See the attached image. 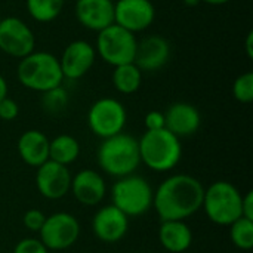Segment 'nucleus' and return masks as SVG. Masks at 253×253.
Here are the masks:
<instances>
[{
	"label": "nucleus",
	"instance_id": "obj_1",
	"mask_svg": "<svg viewBox=\"0 0 253 253\" xmlns=\"http://www.w3.org/2000/svg\"><path fill=\"white\" fill-rule=\"evenodd\" d=\"M203 184L187 173L166 178L154 191L153 208L162 221H185L202 209Z\"/></svg>",
	"mask_w": 253,
	"mask_h": 253
},
{
	"label": "nucleus",
	"instance_id": "obj_2",
	"mask_svg": "<svg viewBox=\"0 0 253 253\" xmlns=\"http://www.w3.org/2000/svg\"><path fill=\"white\" fill-rule=\"evenodd\" d=\"M139 159L153 172H169L175 169L182 159V144L168 129L145 130L138 139Z\"/></svg>",
	"mask_w": 253,
	"mask_h": 253
},
{
	"label": "nucleus",
	"instance_id": "obj_3",
	"mask_svg": "<svg viewBox=\"0 0 253 253\" xmlns=\"http://www.w3.org/2000/svg\"><path fill=\"white\" fill-rule=\"evenodd\" d=\"M96 160L101 170L110 176L123 178L132 175L141 165L138 139L125 132L105 138L98 147Z\"/></svg>",
	"mask_w": 253,
	"mask_h": 253
},
{
	"label": "nucleus",
	"instance_id": "obj_4",
	"mask_svg": "<svg viewBox=\"0 0 253 253\" xmlns=\"http://www.w3.org/2000/svg\"><path fill=\"white\" fill-rule=\"evenodd\" d=\"M16 77L24 87L39 93L62 86L64 82L58 56L46 50H34L19 59Z\"/></svg>",
	"mask_w": 253,
	"mask_h": 253
},
{
	"label": "nucleus",
	"instance_id": "obj_5",
	"mask_svg": "<svg viewBox=\"0 0 253 253\" xmlns=\"http://www.w3.org/2000/svg\"><path fill=\"white\" fill-rule=\"evenodd\" d=\"M242 197L243 194L234 184L228 181H215L205 188L202 209L211 222L228 227L242 218Z\"/></svg>",
	"mask_w": 253,
	"mask_h": 253
},
{
	"label": "nucleus",
	"instance_id": "obj_6",
	"mask_svg": "<svg viewBox=\"0 0 253 253\" xmlns=\"http://www.w3.org/2000/svg\"><path fill=\"white\" fill-rule=\"evenodd\" d=\"M153 197L154 190L150 182L135 173L117 178L111 187V205L127 218L145 215L153 208Z\"/></svg>",
	"mask_w": 253,
	"mask_h": 253
},
{
	"label": "nucleus",
	"instance_id": "obj_7",
	"mask_svg": "<svg viewBox=\"0 0 253 253\" xmlns=\"http://www.w3.org/2000/svg\"><path fill=\"white\" fill-rule=\"evenodd\" d=\"M136 46L138 40L133 33L122 28L117 24H111L98 33L95 50L104 62L114 68L133 62Z\"/></svg>",
	"mask_w": 253,
	"mask_h": 253
},
{
	"label": "nucleus",
	"instance_id": "obj_8",
	"mask_svg": "<svg viewBox=\"0 0 253 253\" xmlns=\"http://www.w3.org/2000/svg\"><path fill=\"white\" fill-rule=\"evenodd\" d=\"M126 122L127 111L116 98H99L87 111V126L90 132L101 139L122 133Z\"/></svg>",
	"mask_w": 253,
	"mask_h": 253
},
{
	"label": "nucleus",
	"instance_id": "obj_9",
	"mask_svg": "<svg viewBox=\"0 0 253 253\" xmlns=\"http://www.w3.org/2000/svg\"><path fill=\"white\" fill-rule=\"evenodd\" d=\"M82 227L77 218L68 212H55L46 216V221L39 231L40 242L49 251H65L74 246L80 237Z\"/></svg>",
	"mask_w": 253,
	"mask_h": 253
},
{
	"label": "nucleus",
	"instance_id": "obj_10",
	"mask_svg": "<svg viewBox=\"0 0 253 253\" xmlns=\"http://www.w3.org/2000/svg\"><path fill=\"white\" fill-rule=\"evenodd\" d=\"M36 47V36L31 27L16 16H6L0 21V50L7 56L22 59Z\"/></svg>",
	"mask_w": 253,
	"mask_h": 253
},
{
	"label": "nucleus",
	"instance_id": "obj_11",
	"mask_svg": "<svg viewBox=\"0 0 253 253\" xmlns=\"http://www.w3.org/2000/svg\"><path fill=\"white\" fill-rule=\"evenodd\" d=\"M156 19V7L151 0L114 1V24L136 34L145 31Z\"/></svg>",
	"mask_w": 253,
	"mask_h": 253
},
{
	"label": "nucleus",
	"instance_id": "obj_12",
	"mask_svg": "<svg viewBox=\"0 0 253 253\" xmlns=\"http://www.w3.org/2000/svg\"><path fill=\"white\" fill-rule=\"evenodd\" d=\"M58 59L64 79L79 80L92 70L96 61V50L92 43L79 39L70 42Z\"/></svg>",
	"mask_w": 253,
	"mask_h": 253
},
{
	"label": "nucleus",
	"instance_id": "obj_13",
	"mask_svg": "<svg viewBox=\"0 0 253 253\" xmlns=\"http://www.w3.org/2000/svg\"><path fill=\"white\" fill-rule=\"evenodd\" d=\"M34 181L42 197L47 200H61L70 193L71 173L67 166L47 160L37 168Z\"/></svg>",
	"mask_w": 253,
	"mask_h": 253
},
{
	"label": "nucleus",
	"instance_id": "obj_14",
	"mask_svg": "<svg viewBox=\"0 0 253 253\" xmlns=\"http://www.w3.org/2000/svg\"><path fill=\"white\" fill-rule=\"evenodd\" d=\"M129 230V218L113 205L99 208L92 218L93 236L107 245L119 243Z\"/></svg>",
	"mask_w": 253,
	"mask_h": 253
},
{
	"label": "nucleus",
	"instance_id": "obj_15",
	"mask_svg": "<svg viewBox=\"0 0 253 253\" xmlns=\"http://www.w3.org/2000/svg\"><path fill=\"white\" fill-rule=\"evenodd\" d=\"M170 59V44L159 34L147 36L138 42L133 64L144 73L162 70Z\"/></svg>",
	"mask_w": 253,
	"mask_h": 253
},
{
	"label": "nucleus",
	"instance_id": "obj_16",
	"mask_svg": "<svg viewBox=\"0 0 253 253\" xmlns=\"http://www.w3.org/2000/svg\"><path fill=\"white\" fill-rule=\"evenodd\" d=\"M70 193L83 206L99 205L107 194L104 176L93 169H82L71 176Z\"/></svg>",
	"mask_w": 253,
	"mask_h": 253
},
{
	"label": "nucleus",
	"instance_id": "obj_17",
	"mask_svg": "<svg viewBox=\"0 0 253 253\" xmlns=\"http://www.w3.org/2000/svg\"><path fill=\"white\" fill-rule=\"evenodd\" d=\"M74 13L80 25L99 33L114 24L113 0H76Z\"/></svg>",
	"mask_w": 253,
	"mask_h": 253
},
{
	"label": "nucleus",
	"instance_id": "obj_18",
	"mask_svg": "<svg viewBox=\"0 0 253 253\" xmlns=\"http://www.w3.org/2000/svg\"><path fill=\"white\" fill-rule=\"evenodd\" d=\"M165 120H166L165 129L172 132L179 139L193 136L200 129L202 125L200 111L193 104L188 102L172 104L165 113Z\"/></svg>",
	"mask_w": 253,
	"mask_h": 253
},
{
	"label": "nucleus",
	"instance_id": "obj_19",
	"mask_svg": "<svg viewBox=\"0 0 253 253\" xmlns=\"http://www.w3.org/2000/svg\"><path fill=\"white\" fill-rule=\"evenodd\" d=\"M49 141L50 139L37 129H30L21 133L16 142V150L21 160L36 169L42 166L49 160Z\"/></svg>",
	"mask_w": 253,
	"mask_h": 253
},
{
	"label": "nucleus",
	"instance_id": "obj_20",
	"mask_svg": "<svg viewBox=\"0 0 253 253\" xmlns=\"http://www.w3.org/2000/svg\"><path fill=\"white\" fill-rule=\"evenodd\" d=\"M193 231L185 221H162L159 228V242L170 253L187 252L193 245Z\"/></svg>",
	"mask_w": 253,
	"mask_h": 253
},
{
	"label": "nucleus",
	"instance_id": "obj_21",
	"mask_svg": "<svg viewBox=\"0 0 253 253\" xmlns=\"http://www.w3.org/2000/svg\"><path fill=\"white\" fill-rule=\"evenodd\" d=\"M80 156L79 141L68 133H61L49 141V160L68 166Z\"/></svg>",
	"mask_w": 253,
	"mask_h": 253
},
{
	"label": "nucleus",
	"instance_id": "obj_22",
	"mask_svg": "<svg viewBox=\"0 0 253 253\" xmlns=\"http://www.w3.org/2000/svg\"><path fill=\"white\" fill-rule=\"evenodd\" d=\"M113 86L123 95H132L139 90L142 84V71L133 64H123L113 70Z\"/></svg>",
	"mask_w": 253,
	"mask_h": 253
},
{
	"label": "nucleus",
	"instance_id": "obj_23",
	"mask_svg": "<svg viewBox=\"0 0 253 253\" xmlns=\"http://www.w3.org/2000/svg\"><path fill=\"white\" fill-rule=\"evenodd\" d=\"M25 6L34 21L47 24L61 15L65 0H25Z\"/></svg>",
	"mask_w": 253,
	"mask_h": 253
},
{
	"label": "nucleus",
	"instance_id": "obj_24",
	"mask_svg": "<svg viewBox=\"0 0 253 253\" xmlns=\"http://www.w3.org/2000/svg\"><path fill=\"white\" fill-rule=\"evenodd\" d=\"M230 227V239L240 251H251L253 248V221L239 218Z\"/></svg>",
	"mask_w": 253,
	"mask_h": 253
},
{
	"label": "nucleus",
	"instance_id": "obj_25",
	"mask_svg": "<svg viewBox=\"0 0 253 253\" xmlns=\"http://www.w3.org/2000/svg\"><path fill=\"white\" fill-rule=\"evenodd\" d=\"M68 105V92L58 86L55 89H50L47 92L42 93V107L49 114H59L62 113Z\"/></svg>",
	"mask_w": 253,
	"mask_h": 253
},
{
	"label": "nucleus",
	"instance_id": "obj_26",
	"mask_svg": "<svg viewBox=\"0 0 253 253\" xmlns=\"http://www.w3.org/2000/svg\"><path fill=\"white\" fill-rule=\"evenodd\" d=\"M233 95L236 101L242 104H251L253 101V73L248 71L240 74L233 84Z\"/></svg>",
	"mask_w": 253,
	"mask_h": 253
},
{
	"label": "nucleus",
	"instance_id": "obj_27",
	"mask_svg": "<svg viewBox=\"0 0 253 253\" xmlns=\"http://www.w3.org/2000/svg\"><path fill=\"white\" fill-rule=\"evenodd\" d=\"M44 221H46V215L39 209H28L22 215V225L31 233H39Z\"/></svg>",
	"mask_w": 253,
	"mask_h": 253
},
{
	"label": "nucleus",
	"instance_id": "obj_28",
	"mask_svg": "<svg viewBox=\"0 0 253 253\" xmlns=\"http://www.w3.org/2000/svg\"><path fill=\"white\" fill-rule=\"evenodd\" d=\"M12 253H49V249L39 239L25 237L15 245Z\"/></svg>",
	"mask_w": 253,
	"mask_h": 253
},
{
	"label": "nucleus",
	"instance_id": "obj_29",
	"mask_svg": "<svg viewBox=\"0 0 253 253\" xmlns=\"http://www.w3.org/2000/svg\"><path fill=\"white\" fill-rule=\"evenodd\" d=\"M19 114V105L15 99L6 96L0 101V119L4 122H12Z\"/></svg>",
	"mask_w": 253,
	"mask_h": 253
},
{
	"label": "nucleus",
	"instance_id": "obj_30",
	"mask_svg": "<svg viewBox=\"0 0 253 253\" xmlns=\"http://www.w3.org/2000/svg\"><path fill=\"white\" fill-rule=\"evenodd\" d=\"M144 125L147 130H160L165 129L166 126V120H165V113L153 110L150 113L145 114L144 117Z\"/></svg>",
	"mask_w": 253,
	"mask_h": 253
},
{
	"label": "nucleus",
	"instance_id": "obj_31",
	"mask_svg": "<svg viewBox=\"0 0 253 253\" xmlns=\"http://www.w3.org/2000/svg\"><path fill=\"white\" fill-rule=\"evenodd\" d=\"M242 216L253 221V191L249 190L242 197Z\"/></svg>",
	"mask_w": 253,
	"mask_h": 253
},
{
	"label": "nucleus",
	"instance_id": "obj_32",
	"mask_svg": "<svg viewBox=\"0 0 253 253\" xmlns=\"http://www.w3.org/2000/svg\"><path fill=\"white\" fill-rule=\"evenodd\" d=\"M246 53H248V56H249V59H252L253 58V33L252 31H249L248 33V37H246Z\"/></svg>",
	"mask_w": 253,
	"mask_h": 253
},
{
	"label": "nucleus",
	"instance_id": "obj_33",
	"mask_svg": "<svg viewBox=\"0 0 253 253\" xmlns=\"http://www.w3.org/2000/svg\"><path fill=\"white\" fill-rule=\"evenodd\" d=\"M7 90H9L7 82H6V79L0 74V101H1L3 98L7 96Z\"/></svg>",
	"mask_w": 253,
	"mask_h": 253
},
{
	"label": "nucleus",
	"instance_id": "obj_34",
	"mask_svg": "<svg viewBox=\"0 0 253 253\" xmlns=\"http://www.w3.org/2000/svg\"><path fill=\"white\" fill-rule=\"evenodd\" d=\"M200 1H205L208 4H212V6H221V4H225L228 3L230 0H200Z\"/></svg>",
	"mask_w": 253,
	"mask_h": 253
},
{
	"label": "nucleus",
	"instance_id": "obj_35",
	"mask_svg": "<svg viewBox=\"0 0 253 253\" xmlns=\"http://www.w3.org/2000/svg\"><path fill=\"white\" fill-rule=\"evenodd\" d=\"M187 6H190V7H194V6H197L199 3H200V0H182Z\"/></svg>",
	"mask_w": 253,
	"mask_h": 253
},
{
	"label": "nucleus",
	"instance_id": "obj_36",
	"mask_svg": "<svg viewBox=\"0 0 253 253\" xmlns=\"http://www.w3.org/2000/svg\"><path fill=\"white\" fill-rule=\"evenodd\" d=\"M0 21H1V16H0Z\"/></svg>",
	"mask_w": 253,
	"mask_h": 253
}]
</instances>
